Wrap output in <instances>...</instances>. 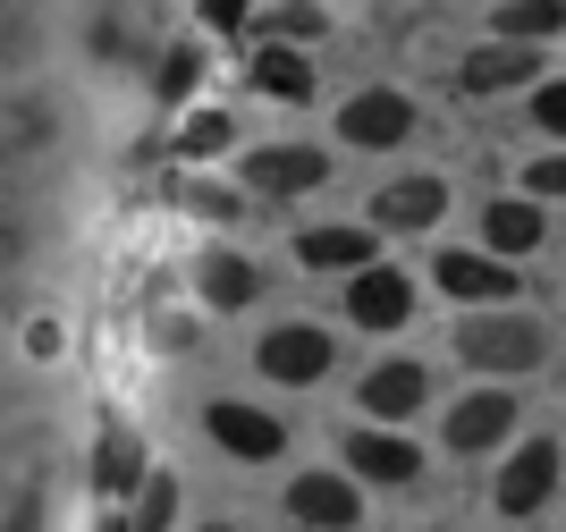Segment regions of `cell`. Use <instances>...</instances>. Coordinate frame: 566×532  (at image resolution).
Segmentation results:
<instances>
[{
	"label": "cell",
	"instance_id": "1",
	"mask_svg": "<svg viewBox=\"0 0 566 532\" xmlns=\"http://www.w3.org/2000/svg\"><path fill=\"white\" fill-rule=\"evenodd\" d=\"M542 355H549V330L533 322V313H473V322L457 330V364L491 372V380L542 372Z\"/></svg>",
	"mask_w": 566,
	"mask_h": 532
},
{
	"label": "cell",
	"instance_id": "2",
	"mask_svg": "<svg viewBox=\"0 0 566 532\" xmlns=\"http://www.w3.org/2000/svg\"><path fill=\"white\" fill-rule=\"evenodd\" d=\"M254 364L280 380V389H313L322 372L338 364V347H331V330H313V322H287V330H271L254 347Z\"/></svg>",
	"mask_w": 566,
	"mask_h": 532
},
{
	"label": "cell",
	"instance_id": "3",
	"mask_svg": "<svg viewBox=\"0 0 566 532\" xmlns=\"http://www.w3.org/2000/svg\"><path fill=\"white\" fill-rule=\"evenodd\" d=\"M347 322L355 330H406L415 322V279L389 271V262H364L347 279Z\"/></svg>",
	"mask_w": 566,
	"mask_h": 532
},
{
	"label": "cell",
	"instance_id": "4",
	"mask_svg": "<svg viewBox=\"0 0 566 532\" xmlns=\"http://www.w3.org/2000/svg\"><path fill=\"white\" fill-rule=\"evenodd\" d=\"M549 490H558V440H524L516 457H507V473H499L491 508L524 524V515H542V508H549Z\"/></svg>",
	"mask_w": 566,
	"mask_h": 532
},
{
	"label": "cell",
	"instance_id": "5",
	"mask_svg": "<svg viewBox=\"0 0 566 532\" xmlns=\"http://www.w3.org/2000/svg\"><path fill=\"white\" fill-rule=\"evenodd\" d=\"M237 178L254 186V195H313V186L331 178V161H322L313 144H254V153L237 161Z\"/></svg>",
	"mask_w": 566,
	"mask_h": 532
},
{
	"label": "cell",
	"instance_id": "6",
	"mask_svg": "<svg viewBox=\"0 0 566 532\" xmlns=\"http://www.w3.org/2000/svg\"><path fill=\"white\" fill-rule=\"evenodd\" d=\"M338 136L347 144H364V153H389V144H406L415 136V102H406V93H355L347 111H338Z\"/></svg>",
	"mask_w": 566,
	"mask_h": 532
},
{
	"label": "cell",
	"instance_id": "7",
	"mask_svg": "<svg viewBox=\"0 0 566 532\" xmlns=\"http://www.w3.org/2000/svg\"><path fill=\"white\" fill-rule=\"evenodd\" d=\"M355 397H364V415H373V423H406V415L431 397V364H415V355H389V364L364 372V389H355Z\"/></svg>",
	"mask_w": 566,
	"mask_h": 532
},
{
	"label": "cell",
	"instance_id": "8",
	"mask_svg": "<svg viewBox=\"0 0 566 532\" xmlns=\"http://www.w3.org/2000/svg\"><path fill=\"white\" fill-rule=\"evenodd\" d=\"M203 431H212L229 457H254V465L287 448V423H280V415H262V406H237V397H220L212 415H203Z\"/></svg>",
	"mask_w": 566,
	"mask_h": 532
},
{
	"label": "cell",
	"instance_id": "9",
	"mask_svg": "<svg viewBox=\"0 0 566 532\" xmlns=\"http://www.w3.org/2000/svg\"><path fill=\"white\" fill-rule=\"evenodd\" d=\"M516 431V397L507 389H482V397H465V406H449V448L457 457H482V448H499Z\"/></svg>",
	"mask_w": 566,
	"mask_h": 532
},
{
	"label": "cell",
	"instance_id": "10",
	"mask_svg": "<svg viewBox=\"0 0 566 532\" xmlns=\"http://www.w3.org/2000/svg\"><path fill=\"white\" fill-rule=\"evenodd\" d=\"M533 76H542V43H507V34H499V43H482L465 69H457V85L465 93H507V85H533Z\"/></svg>",
	"mask_w": 566,
	"mask_h": 532
},
{
	"label": "cell",
	"instance_id": "11",
	"mask_svg": "<svg viewBox=\"0 0 566 532\" xmlns=\"http://www.w3.org/2000/svg\"><path fill=\"white\" fill-rule=\"evenodd\" d=\"M287 515H296V524H322V532H347L355 515H364V499H355L338 473H296V482H287Z\"/></svg>",
	"mask_w": 566,
	"mask_h": 532
},
{
	"label": "cell",
	"instance_id": "12",
	"mask_svg": "<svg viewBox=\"0 0 566 532\" xmlns=\"http://www.w3.org/2000/svg\"><path fill=\"white\" fill-rule=\"evenodd\" d=\"M440 288L473 304H507L516 296V262L507 254H440Z\"/></svg>",
	"mask_w": 566,
	"mask_h": 532
},
{
	"label": "cell",
	"instance_id": "13",
	"mask_svg": "<svg viewBox=\"0 0 566 532\" xmlns=\"http://www.w3.org/2000/svg\"><path fill=\"white\" fill-rule=\"evenodd\" d=\"M440 211H449V186L440 178H398L373 204V229H440Z\"/></svg>",
	"mask_w": 566,
	"mask_h": 532
},
{
	"label": "cell",
	"instance_id": "14",
	"mask_svg": "<svg viewBox=\"0 0 566 532\" xmlns=\"http://www.w3.org/2000/svg\"><path fill=\"white\" fill-rule=\"evenodd\" d=\"M347 465L364 482H415V473H423L415 440H398V431H347Z\"/></svg>",
	"mask_w": 566,
	"mask_h": 532
},
{
	"label": "cell",
	"instance_id": "15",
	"mask_svg": "<svg viewBox=\"0 0 566 532\" xmlns=\"http://www.w3.org/2000/svg\"><path fill=\"white\" fill-rule=\"evenodd\" d=\"M373 237L380 229H355V220H338V229H305V237H296V262H305V271H364V262H373Z\"/></svg>",
	"mask_w": 566,
	"mask_h": 532
},
{
	"label": "cell",
	"instance_id": "16",
	"mask_svg": "<svg viewBox=\"0 0 566 532\" xmlns=\"http://www.w3.org/2000/svg\"><path fill=\"white\" fill-rule=\"evenodd\" d=\"M136 482H144V440L127 431V423H102V440H94V490H102V499H127Z\"/></svg>",
	"mask_w": 566,
	"mask_h": 532
},
{
	"label": "cell",
	"instance_id": "17",
	"mask_svg": "<svg viewBox=\"0 0 566 532\" xmlns=\"http://www.w3.org/2000/svg\"><path fill=\"white\" fill-rule=\"evenodd\" d=\"M254 93H271V102H313V60H305V43H262V51H254Z\"/></svg>",
	"mask_w": 566,
	"mask_h": 532
},
{
	"label": "cell",
	"instance_id": "18",
	"mask_svg": "<svg viewBox=\"0 0 566 532\" xmlns=\"http://www.w3.org/2000/svg\"><path fill=\"white\" fill-rule=\"evenodd\" d=\"M203 304H212V313H245V304L262 296V271L245 254H229V246H220V254H203Z\"/></svg>",
	"mask_w": 566,
	"mask_h": 532
},
{
	"label": "cell",
	"instance_id": "19",
	"mask_svg": "<svg viewBox=\"0 0 566 532\" xmlns=\"http://www.w3.org/2000/svg\"><path fill=\"white\" fill-rule=\"evenodd\" d=\"M482 237H491V254L524 262V254H533V246L549 237V220H542V204H507V195H499V204L482 211Z\"/></svg>",
	"mask_w": 566,
	"mask_h": 532
},
{
	"label": "cell",
	"instance_id": "20",
	"mask_svg": "<svg viewBox=\"0 0 566 532\" xmlns=\"http://www.w3.org/2000/svg\"><path fill=\"white\" fill-rule=\"evenodd\" d=\"M491 25L507 43H549V34H566V0H499Z\"/></svg>",
	"mask_w": 566,
	"mask_h": 532
},
{
	"label": "cell",
	"instance_id": "21",
	"mask_svg": "<svg viewBox=\"0 0 566 532\" xmlns=\"http://www.w3.org/2000/svg\"><path fill=\"white\" fill-rule=\"evenodd\" d=\"M127 499H136V515H127L136 532H169L178 524V473H153V465H144V482L127 490Z\"/></svg>",
	"mask_w": 566,
	"mask_h": 532
},
{
	"label": "cell",
	"instance_id": "22",
	"mask_svg": "<svg viewBox=\"0 0 566 532\" xmlns=\"http://www.w3.org/2000/svg\"><path fill=\"white\" fill-rule=\"evenodd\" d=\"M229 144H237L229 111H195L187 127H178V153H187V161H212V153H229Z\"/></svg>",
	"mask_w": 566,
	"mask_h": 532
},
{
	"label": "cell",
	"instance_id": "23",
	"mask_svg": "<svg viewBox=\"0 0 566 532\" xmlns=\"http://www.w3.org/2000/svg\"><path fill=\"white\" fill-rule=\"evenodd\" d=\"M153 76H161V93H169V102H187V93L203 85V51H195V43L161 51V69H153Z\"/></svg>",
	"mask_w": 566,
	"mask_h": 532
},
{
	"label": "cell",
	"instance_id": "24",
	"mask_svg": "<svg viewBox=\"0 0 566 532\" xmlns=\"http://www.w3.org/2000/svg\"><path fill=\"white\" fill-rule=\"evenodd\" d=\"M322 25H331L322 0H287V9H271V34H280V43H313Z\"/></svg>",
	"mask_w": 566,
	"mask_h": 532
},
{
	"label": "cell",
	"instance_id": "25",
	"mask_svg": "<svg viewBox=\"0 0 566 532\" xmlns=\"http://www.w3.org/2000/svg\"><path fill=\"white\" fill-rule=\"evenodd\" d=\"M533 127H542V136H566V76L533 85Z\"/></svg>",
	"mask_w": 566,
	"mask_h": 532
},
{
	"label": "cell",
	"instance_id": "26",
	"mask_svg": "<svg viewBox=\"0 0 566 532\" xmlns=\"http://www.w3.org/2000/svg\"><path fill=\"white\" fill-rule=\"evenodd\" d=\"M524 186H533V195H566V153H549V161H533V169H524Z\"/></svg>",
	"mask_w": 566,
	"mask_h": 532
},
{
	"label": "cell",
	"instance_id": "27",
	"mask_svg": "<svg viewBox=\"0 0 566 532\" xmlns=\"http://www.w3.org/2000/svg\"><path fill=\"white\" fill-rule=\"evenodd\" d=\"M245 18H254V0H203V25H229V34H237Z\"/></svg>",
	"mask_w": 566,
	"mask_h": 532
},
{
	"label": "cell",
	"instance_id": "28",
	"mask_svg": "<svg viewBox=\"0 0 566 532\" xmlns=\"http://www.w3.org/2000/svg\"><path fill=\"white\" fill-rule=\"evenodd\" d=\"M187 204H195V211H212V220H229L237 195H220V186H187Z\"/></svg>",
	"mask_w": 566,
	"mask_h": 532
},
{
	"label": "cell",
	"instance_id": "29",
	"mask_svg": "<svg viewBox=\"0 0 566 532\" xmlns=\"http://www.w3.org/2000/svg\"><path fill=\"white\" fill-rule=\"evenodd\" d=\"M94 532H136V524H127V515H102V524Z\"/></svg>",
	"mask_w": 566,
	"mask_h": 532
},
{
	"label": "cell",
	"instance_id": "30",
	"mask_svg": "<svg viewBox=\"0 0 566 532\" xmlns=\"http://www.w3.org/2000/svg\"><path fill=\"white\" fill-rule=\"evenodd\" d=\"M9 532H34V508H18V524H9Z\"/></svg>",
	"mask_w": 566,
	"mask_h": 532
},
{
	"label": "cell",
	"instance_id": "31",
	"mask_svg": "<svg viewBox=\"0 0 566 532\" xmlns=\"http://www.w3.org/2000/svg\"><path fill=\"white\" fill-rule=\"evenodd\" d=\"M212 532H229V524H212Z\"/></svg>",
	"mask_w": 566,
	"mask_h": 532
}]
</instances>
